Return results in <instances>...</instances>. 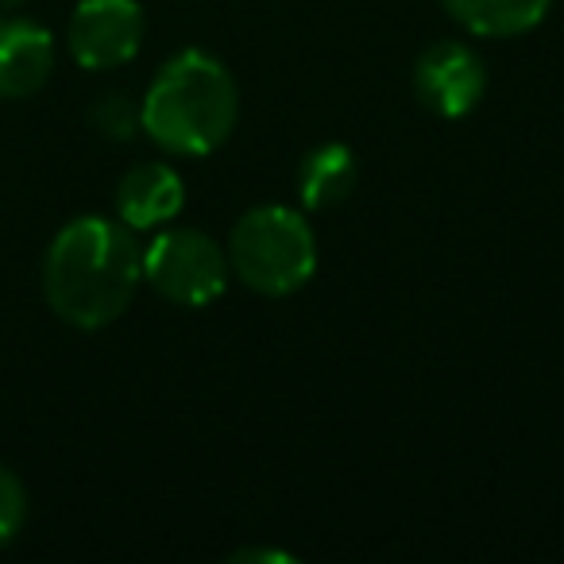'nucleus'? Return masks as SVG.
Returning a JSON list of instances; mask_svg holds the SVG:
<instances>
[{"label":"nucleus","instance_id":"f257e3e1","mask_svg":"<svg viewBox=\"0 0 564 564\" xmlns=\"http://www.w3.org/2000/svg\"><path fill=\"white\" fill-rule=\"evenodd\" d=\"M143 282V248L124 220L74 217L58 228L43 259V294L58 322L74 329H105Z\"/></svg>","mask_w":564,"mask_h":564},{"label":"nucleus","instance_id":"f03ea898","mask_svg":"<svg viewBox=\"0 0 564 564\" xmlns=\"http://www.w3.org/2000/svg\"><path fill=\"white\" fill-rule=\"evenodd\" d=\"M240 89L209 51H178L159 66L140 101V128L171 155H213L232 135Z\"/></svg>","mask_w":564,"mask_h":564},{"label":"nucleus","instance_id":"7ed1b4c3","mask_svg":"<svg viewBox=\"0 0 564 564\" xmlns=\"http://www.w3.org/2000/svg\"><path fill=\"white\" fill-rule=\"evenodd\" d=\"M228 271L263 299H286L317 271L314 228L291 205H256L232 225Z\"/></svg>","mask_w":564,"mask_h":564},{"label":"nucleus","instance_id":"20e7f679","mask_svg":"<svg viewBox=\"0 0 564 564\" xmlns=\"http://www.w3.org/2000/svg\"><path fill=\"white\" fill-rule=\"evenodd\" d=\"M143 279L174 306H209L228 286V251L202 228H166L143 248Z\"/></svg>","mask_w":564,"mask_h":564},{"label":"nucleus","instance_id":"39448f33","mask_svg":"<svg viewBox=\"0 0 564 564\" xmlns=\"http://www.w3.org/2000/svg\"><path fill=\"white\" fill-rule=\"evenodd\" d=\"M143 20L140 0H82L70 17L66 47L82 70H117L140 55Z\"/></svg>","mask_w":564,"mask_h":564},{"label":"nucleus","instance_id":"423d86ee","mask_svg":"<svg viewBox=\"0 0 564 564\" xmlns=\"http://www.w3.org/2000/svg\"><path fill=\"white\" fill-rule=\"evenodd\" d=\"M484 58L460 40H441L425 47L414 63V94L433 117L460 120L484 101Z\"/></svg>","mask_w":564,"mask_h":564},{"label":"nucleus","instance_id":"0eeeda50","mask_svg":"<svg viewBox=\"0 0 564 564\" xmlns=\"http://www.w3.org/2000/svg\"><path fill=\"white\" fill-rule=\"evenodd\" d=\"M55 70V35L24 17H0V97L20 101L47 86Z\"/></svg>","mask_w":564,"mask_h":564},{"label":"nucleus","instance_id":"6e6552de","mask_svg":"<svg viewBox=\"0 0 564 564\" xmlns=\"http://www.w3.org/2000/svg\"><path fill=\"white\" fill-rule=\"evenodd\" d=\"M186 205V182L166 163H140L117 186V217L132 232L171 225Z\"/></svg>","mask_w":564,"mask_h":564},{"label":"nucleus","instance_id":"1a4fd4ad","mask_svg":"<svg viewBox=\"0 0 564 564\" xmlns=\"http://www.w3.org/2000/svg\"><path fill=\"white\" fill-rule=\"evenodd\" d=\"M441 9L468 35L484 40H510L545 20L553 0H441Z\"/></svg>","mask_w":564,"mask_h":564},{"label":"nucleus","instance_id":"9d476101","mask_svg":"<svg viewBox=\"0 0 564 564\" xmlns=\"http://www.w3.org/2000/svg\"><path fill=\"white\" fill-rule=\"evenodd\" d=\"M360 166L352 148L345 143H322L299 166V197L306 209H333L356 189Z\"/></svg>","mask_w":564,"mask_h":564},{"label":"nucleus","instance_id":"9b49d317","mask_svg":"<svg viewBox=\"0 0 564 564\" xmlns=\"http://www.w3.org/2000/svg\"><path fill=\"white\" fill-rule=\"evenodd\" d=\"M89 124H94L105 140H117V143H124V140H132L135 132H143L140 128V105H135L128 94L97 97L94 109H89Z\"/></svg>","mask_w":564,"mask_h":564},{"label":"nucleus","instance_id":"f8f14e48","mask_svg":"<svg viewBox=\"0 0 564 564\" xmlns=\"http://www.w3.org/2000/svg\"><path fill=\"white\" fill-rule=\"evenodd\" d=\"M24 518H28L24 484L17 479V471H9L4 464H0V549L24 530Z\"/></svg>","mask_w":564,"mask_h":564},{"label":"nucleus","instance_id":"ddd939ff","mask_svg":"<svg viewBox=\"0 0 564 564\" xmlns=\"http://www.w3.org/2000/svg\"><path fill=\"white\" fill-rule=\"evenodd\" d=\"M228 561L236 564H251V561H271V564H294V553H282V549H236V553H228Z\"/></svg>","mask_w":564,"mask_h":564},{"label":"nucleus","instance_id":"4468645a","mask_svg":"<svg viewBox=\"0 0 564 564\" xmlns=\"http://www.w3.org/2000/svg\"><path fill=\"white\" fill-rule=\"evenodd\" d=\"M20 4H24V0H0V17H4V12H12V9H20Z\"/></svg>","mask_w":564,"mask_h":564}]
</instances>
